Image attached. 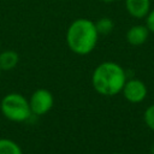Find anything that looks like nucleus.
Masks as SVG:
<instances>
[{
	"instance_id": "f257e3e1",
	"label": "nucleus",
	"mask_w": 154,
	"mask_h": 154,
	"mask_svg": "<svg viewBox=\"0 0 154 154\" xmlns=\"http://www.w3.org/2000/svg\"><path fill=\"white\" fill-rule=\"evenodd\" d=\"M125 82V70L114 61L99 64L91 75V85L94 90L102 96H114L122 93Z\"/></svg>"
},
{
	"instance_id": "f03ea898",
	"label": "nucleus",
	"mask_w": 154,
	"mask_h": 154,
	"mask_svg": "<svg viewBox=\"0 0 154 154\" xmlns=\"http://www.w3.org/2000/svg\"><path fill=\"white\" fill-rule=\"evenodd\" d=\"M99 40L95 23L87 18H77L66 30V45L71 52L87 55L94 51Z\"/></svg>"
},
{
	"instance_id": "7ed1b4c3",
	"label": "nucleus",
	"mask_w": 154,
	"mask_h": 154,
	"mask_svg": "<svg viewBox=\"0 0 154 154\" xmlns=\"http://www.w3.org/2000/svg\"><path fill=\"white\" fill-rule=\"evenodd\" d=\"M0 109L6 119L14 123H23L28 120L32 114L29 100L19 93L6 94L1 99Z\"/></svg>"
},
{
	"instance_id": "20e7f679",
	"label": "nucleus",
	"mask_w": 154,
	"mask_h": 154,
	"mask_svg": "<svg viewBox=\"0 0 154 154\" xmlns=\"http://www.w3.org/2000/svg\"><path fill=\"white\" fill-rule=\"evenodd\" d=\"M29 105H30V109L32 114L43 116L48 113L54 105L53 94L49 90L43 89V88L36 89L29 99Z\"/></svg>"
},
{
	"instance_id": "39448f33",
	"label": "nucleus",
	"mask_w": 154,
	"mask_h": 154,
	"mask_svg": "<svg viewBox=\"0 0 154 154\" xmlns=\"http://www.w3.org/2000/svg\"><path fill=\"white\" fill-rule=\"evenodd\" d=\"M122 93L126 101L131 103H140L147 97L148 89H147V85L142 81L137 78H131L129 81L126 79L122 89Z\"/></svg>"
},
{
	"instance_id": "423d86ee",
	"label": "nucleus",
	"mask_w": 154,
	"mask_h": 154,
	"mask_svg": "<svg viewBox=\"0 0 154 154\" xmlns=\"http://www.w3.org/2000/svg\"><path fill=\"white\" fill-rule=\"evenodd\" d=\"M125 8L131 17L142 19L150 11V0H125Z\"/></svg>"
},
{
	"instance_id": "0eeeda50",
	"label": "nucleus",
	"mask_w": 154,
	"mask_h": 154,
	"mask_svg": "<svg viewBox=\"0 0 154 154\" xmlns=\"http://www.w3.org/2000/svg\"><path fill=\"white\" fill-rule=\"evenodd\" d=\"M149 29L147 28V25H134L131 26L126 34H125V38L128 41V43H130L131 46H141L143 45L149 36Z\"/></svg>"
},
{
	"instance_id": "6e6552de",
	"label": "nucleus",
	"mask_w": 154,
	"mask_h": 154,
	"mask_svg": "<svg viewBox=\"0 0 154 154\" xmlns=\"http://www.w3.org/2000/svg\"><path fill=\"white\" fill-rule=\"evenodd\" d=\"M19 63V55L16 51L7 49L0 52V69L1 71H10Z\"/></svg>"
},
{
	"instance_id": "1a4fd4ad",
	"label": "nucleus",
	"mask_w": 154,
	"mask_h": 154,
	"mask_svg": "<svg viewBox=\"0 0 154 154\" xmlns=\"http://www.w3.org/2000/svg\"><path fill=\"white\" fill-rule=\"evenodd\" d=\"M0 154H23L19 144L10 138H0Z\"/></svg>"
},
{
	"instance_id": "9d476101",
	"label": "nucleus",
	"mask_w": 154,
	"mask_h": 154,
	"mask_svg": "<svg viewBox=\"0 0 154 154\" xmlns=\"http://www.w3.org/2000/svg\"><path fill=\"white\" fill-rule=\"evenodd\" d=\"M94 23H95V28H96V31H97L99 36L100 35H108L114 29V23L108 17H101Z\"/></svg>"
},
{
	"instance_id": "9b49d317",
	"label": "nucleus",
	"mask_w": 154,
	"mask_h": 154,
	"mask_svg": "<svg viewBox=\"0 0 154 154\" xmlns=\"http://www.w3.org/2000/svg\"><path fill=\"white\" fill-rule=\"evenodd\" d=\"M143 120L148 129L154 131V103L148 106L143 113Z\"/></svg>"
},
{
	"instance_id": "f8f14e48",
	"label": "nucleus",
	"mask_w": 154,
	"mask_h": 154,
	"mask_svg": "<svg viewBox=\"0 0 154 154\" xmlns=\"http://www.w3.org/2000/svg\"><path fill=\"white\" fill-rule=\"evenodd\" d=\"M146 25L149 29L150 32L154 34V10L149 11V13L146 17Z\"/></svg>"
},
{
	"instance_id": "ddd939ff",
	"label": "nucleus",
	"mask_w": 154,
	"mask_h": 154,
	"mask_svg": "<svg viewBox=\"0 0 154 154\" xmlns=\"http://www.w3.org/2000/svg\"><path fill=\"white\" fill-rule=\"evenodd\" d=\"M102 2H113V1H117V0H100Z\"/></svg>"
},
{
	"instance_id": "4468645a",
	"label": "nucleus",
	"mask_w": 154,
	"mask_h": 154,
	"mask_svg": "<svg viewBox=\"0 0 154 154\" xmlns=\"http://www.w3.org/2000/svg\"><path fill=\"white\" fill-rule=\"evenodd\" d=\"M113 154H123V153H113Z\"/></svg>"
},
{
	"instance_id": "2eb2a0df",
	"label": "nucleus",
	"mask_w": 154,
	"mask_h": 154,
	"mask_svg": "<svg viewBox=\"0 0 154 154\" xmlns=\"http://www.w3.org/2000/svg\"><path fill=\"white\" fill-rule=\"evenodd\" d=\"M0 77H1V69H0Z\"/></svg>"
},
{
	"instance_id": "dca6fc26",
	"label": "nucleus",
	"mask_w": 154,
	"mask_h": 154,
	"mask_svg": "<svg viewBox=\"0 0 154 154\" xmlns=\"http://www.w3.org/2000/svg\"><path fill=\"white\" fill-rule=\"evenodd\" d=\"M59 1H65V0H59Z\"/></svg>"
},
{
	"instance_id": "f3484780",
	"label": "nucleus",
	"mask_w": 154,
	"mask_h": 154,
	"mask_svg": "<svg viewBox=\"0 0 154 154\" xmlns=\"http://www.w3.org/2000/svg\"><path fill=\"white\" fill-rule=\"evenodd\" d=\"M0 46H1V42H0Z\"/></svg>"
}]
</instances>
